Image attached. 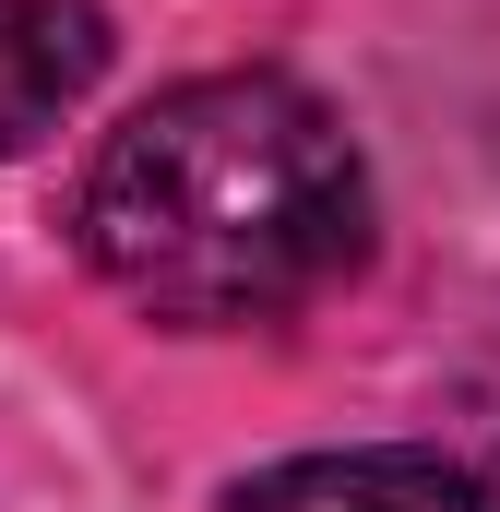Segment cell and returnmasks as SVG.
Returning <instances> with one entry per match:
<instances>
[{"mask_svg": "<svg viewBox=\"0 0 500 512\" xmlns=\"http://www.w3.org/2000/svg\"><path fill=\"white\" fill-rule=\"evenodd\" d=\"M72 239L179 334L286 322L370 262V155L286 72H191L96 143Z\"/></svg>", "mask_w": 500, "mask_h": 512, "instance_id": "6da1fadb", "label": "cell"}, {"mask_svg": "<svg viewBox=\"0 0 500 512\" xmlns=\"http://www.w3.org/2000/svg\"><path fill=\"white\" fill-rule=\"evenodd\" d=\"M227 512H500L477 465L429 453V441H358V453H298L262 465Z\"/></svg>", "mask_w": 500, "mask_h": 512, "instance_id": "7a4b0ae2", "label": "cell"}, {"mask_svg": "<svg viewBox=\"0 0 500 512\" xmlns=\"http://www.w3.org/2000/svg\"><path fill=\"white\" fill-rule=\"evenodd\" d=\"M96 84H108L96 0H0V155H36Z\"/></svg>", "mask_w": 500, "mask_h": 512, "instance_id": "3957f363", "label": "cell"}]
</instances>
